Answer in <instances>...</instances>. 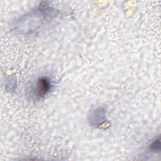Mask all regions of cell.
<instances>
[{
  "mask_svg": "<svg viewBox=\"0 0 161 161\" xmlns=\"http://www.w3.org/2000/svg\"><path fill=\"white\" fill-rule=\"evenodd\" d=\"M54 15L53 10L48 6H40L33 11L21 17L15 28L22 34L31 33L43 26Z\"/></svg>",
  "mask_w": 161,
  "mask_h": 161,
  "instance_id": "1",
  "label": "cell"
},
{
  "mask_svg": "<svg viewBox=\"0 0 161 161\" xmlns=\"http://www.w3.org/2000/svg\"><path fill=\"white\" fill-rule=\"evenodd\" d=\"M150 150L152 152H160V137H158L155 140H153L149 146Z\"/></svg>",
  "mask_w": 161,
  "mask_h": 161,
  "instance_id": "4",
  "label": "cell"
},
{
  "mask_svg": "<svg viewBox=\"0 0 161 161\" xmlns=\"http://www.w3.org/2000/svg\"><path fill=\"white\" fill-rule=\"evenodd\" d=\"M51 87V82L48 77H40L36 80L33 88V94L37 98H42L50 92Z\"/></svg>",
  "mask_w": 161,
  "mask_h": 161,
  "instance_id": "2",
  "label": "cell"
},
{
  "mask_svg": "<svg viewBox=\"0 0 161 161\" xmlns=\"http://www.w3.org/2000/svg\"><path fill=\"white\" fill-rule=\"evenodd\" d=\"M106 118V110L102 108H97L90 113L88 116V121L93 126L99 127L107 122Z\"/></svg>",
  "mask_w": 161,
  "mask_h": 161,
  "instance_id": "3",
  "label": "cell"
}]
</instances>
